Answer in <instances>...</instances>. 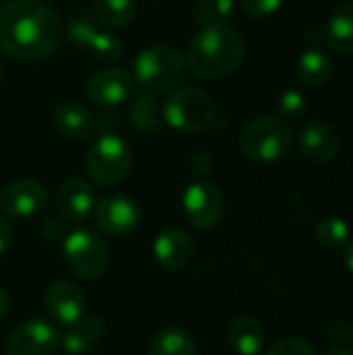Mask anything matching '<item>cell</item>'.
<instances>
[{
    "label": "cell",
    "mask_w": 353,
    "mask_h": 355,
    "mask_svg": "<svg viewBox=\"0 0 353 355\" xmlns=\"http://www.w3.org/2000/svg\"><path fill=\"white\" fill-rule=\"evenodd\" d=\"M150 355H196V339L181 327H166L154 335Z\"/></svg>",
    "instance_id": "603a6c76"
},
{
    "label": "cell",
    "mask_w": 353,
    "mask_h": 355,
    "mask_svg": "<svg viewBox=\"0 0 353 355\" xmlns=\"http://www.w3.org/2000/svg\"><path fill=\"white\" fill-rule=\"evenodd\" d=\"M62 256L67 266L79 279L102 277L110 262V250L106 241L89 229L71 231L62 241Z\"/></svg>",
    "instance_id": "52a82bcc"
},
{
    "label": "cell",
    "mask_w": 353,
    "mask_h": 355,
    "mask_svg": "<svg viewBox=\"0 0 353 355\" xmlns=\"http://www.w3.org/2000/svg\"><path fill=\"white\" fill-rule=\"evenodd\" d=\"M281 4H283V0H241L246 15H250L252 19L273 17L281 8Z\"/></svg>",
    "instance_id": "4dcf8cb0"
},
{
    "label": "cell",
    "mask_w": 353,
    "mask_h": 355,
    "mask_svg": "<svg viewBox=\"0 0 353 355\" xmlns=\"http://www.w3.org/2000/svg\"><path fill=\"white\" fill-rule=\"evenodd\" d=\"M48 204L46 187L35 179H17L0 191V210L10 218H31Z\"/></svg>",
    "instance_id": "8fae6325"
},
{
    "label": "cell",
    "mask_w": 353,
    "mask_h": 355,
    "mask_svg": "<svg viewBox=\"0 0 353 355\" xmlns=\"http://www.w3.org/2000/svg\"><path fill=\"white\" fill-rule=\"evenodd\" d=\"M162 119L181 133H198L214 119V100L198 87H175L162 104Z\"/></svg>",
    "instance_id": "5b68a950"
},
{
    "label": "cell",
    "mask_w": 353,
    "mask_h": 355,
    "mask_svg": "<svg viewBox=\"0 0 353 355\" xmlns=\"http://www.w3.org/2000/svg\"><path fill=\"white\" fill-rule=\"evenodd\" d=\"M325 42L327 46L341 54L352 56L353 54V0L341 2L329 17L325 27Z\"/></svg>",
    "instance_id": "d6986e66"
},
{
    "label": "cell",
    "mask_w": 353,
    "mask_h": 355,
    "mask_svg": "<svg viewBox=\"0 0 353 355\" xmlns=\"http://www.w3.org/2000/svg\"><path fill=\"white\" fill-rule=\"evenodd\" d=\"M60 40L56 12L40 0H8L0 8V48L19 60L48 56Z\"/></svg>",
    "instance_id": "6da1fadb"
},
{
    "label": "cell",
    "mask_w": 353,
    "mask_h": 355,
    "mask_svg": "<svg viewBox=\"0 0 353 355\" xmlns=\"http://www.w3.org/2000/svg\"><path fill=\"white\" fill-rule=\"evenodd\" d=\"M235 8V0H198L196 2V21L202 25L225 23Z\"/></svg>",
    "instance_id": "484cf974"
},
{
    "label": "cell",
    "mask_w": 353,
    "mask_h": 355,
    "mask_svg": "<svg viewBox=\"0 0 353 355\" xmlns=\"http://www.w3.org/2000/svg\"><path fill=\"white\" fill-rule=\"evenodd\" d=\"M152 252L164 270H179L193 256V239L183 229H164L154 239Z\"/></svg>",
    "instance_id": "9a60e30c"
},
{
    "label": "cell",
    "mask_w": 353,
    "mask_h": 355,
    "mask_svg": "<svg viewBox=\"0 0 353 355\" xmlns=\"http://www.w3.org/2000/svg\"><path fill=\"white\" fill-rule=\"evenodd\" d=\"M227 341L237 355H260L266 343V333L256 318L237 316L227 329Z\"/></svg>",
    "instance_id": "ffe728a7"
},
{
    "label": "cell",
    "mask_w": 353,
    "mask_h": 355,
    "mask_svg": "<svg viewBox=\"0 0 353 355\" xmlns=\"http://www.w3.org/2000/svg\"><path fill=\"white\" fill-rule=\"evenodd\" d=\"M333 73V64L327 52H322L316 46L306 48L295 62V75L302 83L310 85V87H320L331 79Z\"/></svg>",
    "instance_id": "7402d4cb"
},
{
    "label": "cell",
    "mask_w": 353,
    "mask_h": 355,
    "mask_svg": "<svg viewBox=\"0 0 353 355\" xmlns=\"http://www.w3.org/2000/svg\"><path fill=\"white\" fill-rule=\"evenodd\" d=\"M316 241L327 250H337L350 239V227L341 216H325L316 225Z\"/></svg>",
    "instance_id": "d4e9b609"
},
{
    "label": "cell",
    "mask_w": 353,
    "mask_h": 355,
    "mask_svg": "<svg viewBox=\"0 0 353 355\" xmlns=\"http://www.w3.org/2000/svg\"><path fill=\"white\" fill-rule=\"evenodd\" d=\"M10 239H12V231H10V225L6 223V218L0 214V256L8 250L10 245Z\"/></svg>",
    "instance_id": "1f68e13d"
},
{
    "label": "cell",
    "mask_w": 353,
    "mask_h": 355,
    "mask_svg": "<svg viewBox=\"0 0 353 355\" xmlns=\"http://www.w3.org/2000/svg\"><path fill=\"white\" fill-rule=\"evenodd\" d=\"M87 50H89L96 58L106 60V62H112V60L121 58V54H123V42L119 40V35H114V33H110V31H98V33L92 37Z\"/></svg>",
    "instance_id": "83f0119b"
},
{
    "label": "cell",
    "mask_w": 353,
    "mask_h": 355,
    "mask_svg": "<svg viewBox=\"0 0 353 355\" xmlns=\"http://www.w3.org/2000/svg\"><path fill=\"white\" fill-rule=\"evenodd\" d=\"M96 33H98L96 21L83 12H77L67 21V35L75 48H87Z\"/></svg>",
    "instance_id": "4316f807"
},
{
    "label": "cell",
    "mask_w": 353,
    "mask_h": 355,
    "mask_svg": "<svg viewBox=\"0 0 353 355\" xmlns=\"http://www.w3.org/2000/svg\"><path fill=\"white\" fill-rule=\"evenodd\" d=\"M106 335V322L98 316H83L60 333V349L67 355L87 354Z\"/></svg>",
    "instance_id": "ac0fdd59"
},
{
    "label": "cell",
    "mask_w": 353,
    "mask_h": 355,
    "mask_svg": "<svg viewBox=\"0 0 353 355\" xmlns=\"http://www.w3.org/2000/svg\"><path fill=\"white\" fill-rule=\"evenodd\" d=\"M8 306H10V300H8L6 291H2V289H0V318H4V316H6Z\"/></svg>",
    "instance_id": "d590c367"
},
{
    "label": "cell",
    "mask_w": 353,
    "mask_h": 355,
    "mask_svg": "<svg viewBox=\"0 0 353 355\" xmlns=\"http://www.w3.org/2000/svg\"><path fill=\"white\" fill-rule=\"evenodd\" d=\"M246 56V44L239 31L227 23L204 25L187 48V67L204 79L231 75Z\"/></svg>",
    "instance_id": "7a4b0ae2"
},
{
    "label": "cell",
    "mask_w": 353,
    "mask_h": 355,
    "mask_svg": "<svg viewBox=\"0 0 353 355\" xmlns=\"http://www.w3.org/2000/svg\"><path fill=\"white\" fill-rule=\"evenodd\" d=\"M298 144H300L302 154L308 160L318 162V164L335 160V156L339 154V146H341L337 131L331 125L320 123V121H312L304 125V129L298 135Z\"/></svg>",
    "instance_id": "5bb4252c"
},
{
    "label": "cell",
    "mask_w": 353,
    "mask_h": 355,
    "mask_svg": "<svg viewBox=\"0 0 353 355\" xmlns=\"http://www.w3.org/2000/svg\"><path fill=\"white\" fill-rule=\"evenodd\" d=\"M96 206L94 191L83 179H69L56 191V210L69 223H81Z\"/></svg>",
    "instance_id": "2e32d148"
},
{
    "label": "cell",
    "mask_w": 353,
    "mask_h": 355,
    "mask_svg": "<svg viewBox=\"0 0 353 355\" xmlns=\"http://www.w3.org/2000/svg\"><path fill=\"white\" fill-rule=\"evenodd\" d=\"M277 112H279V119H283L285 123L300 121L308 112V100L302 92L287 89L277 100Z\"/></svg>",
    "instance_id": "f1b7e54d"
},
{
    "label": "cell",
    "mask_w": 353,
    "mask_h": 355,
    "mask_svg": "<svg viewBox=\"0 0 353 355\" xmlns=\"http://www.w3.org/2000/svg\"><path fill=\"white\" fill-rule=\"evenodd\" d=\"M87 173L104 187L119 185L131 171L133 154L129 144L117 133H102L87 152Z\"/></svg>",
    "instance_id": "8992f818"
},
{
    "label": "cell",
    "mask_w": 353,
    "mask_h": 355,
    "mask_svg": "<svg viewBox=\"0 0 353 355\" xmlns=\"http://www.w3.org/2000/svg\"><path fill=\"white\" fill-rule=\"evenodd\" d=\"M46 310L60 327H71L85 316V295L71 281H54L46 291Z\"/></svg>",
    "instance_id": "4fadbf2b"
},
{
    "label": "cell",
    "mask_w": 353,
    "mask_h": 355,
    "mask_svg": "<svg viewBox=\"0 0 353 355\" xmlns=\"http://www.w3.org/2000/svg\"><path fill=\"white\" fill-rule=\"evenodd\" d=\"M268 355H316L312 345L308 341H304L302 337H283L279 339Z\"/></svg>",
    "instance_id": "f546056e"
},
{
    "label": "cell",
    "mask_w": 353,
    "mask_h": 355,
    "mask_svg": "<svg viewBox=\"0 0 353 355\" xmlns=\"http://www.w3.org/2000/svg\"><path fill=\"white\" fill-rule=\"evenodd\" d=\"M52 123H54V129L62 137L75 139V141L87 139L96 129V119H94L92 110L79 102H73V100L60 102L54 108Z\"/></svg>",
    "instance_id": "e0dca14e"
},
{
    "label": "cell",
    "mask_w": 353,
    "mask_h": 355,
    "mask_svg": "<svg viewBox=\"0 0 353 355\" xmlns=\"http://www.w3.org/2000/svg\"><path fill=\"white\" fill-rule=\"evenodd\" d=\"M181 204H183L185 218L198 229L218 227L225 216V210H227L225 193L221 191L218 185H214L212 181H206V179L193 181L183 191Z\"/></svg>",
    "instance_id": "ba28073f"
},
{
    "label": "cell",
    "mask_w": 353,
    "mask_h": 355,
    "mask_svg": "<svg viewBox=\"0 0 353 355\" xmlns=\"http://www.w3.org/2000/svg\"><path fill=\"white\" fill-rule=\"evenodd\" d=\"M129 121L133 129H137L144 135L158 133L162 129L164 119H162V108L156 100V94L141 89L137 96H133L131 106H129Z\"/></svg>",
    "instance_id": "44dd1931"
},
{
    "label": "cell",
    "mask_w": 353,
    "mask_h": 355,
    "mask_svg": "<svg viewBox=\"0 0 353 355\" xmlns=\"http://www.w3.org/2000/svg\"><path fill=\"white\" fill-rule=\"evenodd\" d=\"M325 355H353L352 347H347L345 343H335L333 347H329Z\"/></svg>",
    "instance_id": "836d02e7"
},
{
    "label": "cell",
    "mask_w": 353,
    "mask_h": 355,
    "mask_svg": "<svg viewBox=\"0 0 353 355\" xmlns=\"http://www.w3.org/2000/svg\"><path fill=\"white\" fill-rule=\"evenodd\" d=\"M343 262L347 266V270L353 275V239L345 243V252H343Z\"/></svg>",
    "instance_id": "e575fe53"
},
{
    "label": "cell",
    "mask_w": 353,
    "mask_h": 355,
    "mask_svg": "<svg viewBox=\"0 0 353 355\" xmlns=\"http://www.w3.org/2000/svg\"><path fill=\"white\" fill-rule=\"evenodd\" d=\"M331 337H333V339H350L353 343V324L345 327L343 322H335V324L331 327Z\"/></svg>",
    "instance_id": "d6a6232c"
},
{
    "label": "cell",
    "mask_w": 353,
    "mask_h": 355,
    "mask_svg": "<svg viewBox=\"0 0 353 355\" xmlns=\"http://www.w3.org/2000/svg\"><path fill=\"white\" fill-rule=\"evenodd\" d=\"M85 96L100 108H112L133 98V77L117 67L102 69L85 83Z\"/></svg>",
    "instance_id": "7c38bea8"
},
{
    "label": "cell",
    "mask_w": 353,
    "mask_h": 355,
    "mask_svg": "<svg viewBox=\"0 0 353 355\" xmlns=\"http://www.w3.org/2000/svg\"><path fill=\"white\" fill-rule=\"evenodd\" d=\"M239 148L254 162H277L291 152L293 129L279 116H258L241 129Z\"/></svg>",
    "instance_id": "277c9868"
},
{
    "label": "cell",
    "mask_w": 353,
    "mask_h": 355,
    "mask_svg": "<svg viewBox=\"0 0 353 355\" xmlns=\"http://www.w3.org/2000/svg\"><path fill=\"white\" fill-rule=\"evenodd\" d=\"M139 206L129 196L112 193L94 206V220L98 229L112 237H125L139 225Z\"/></svg>",
    "instance_id": "30bf717a"
},
{
    "label": "cell",
    "mask_w": 353,
    "mask_h": 355,
    "mask_svg": "<svg viewBox=\"0 0 353 355\" xmlns=\"http://www.w3.org/2000/svg\"><path fill=\"white\" fill-rule=\"evenodd\" d=\"M2 77H4V71H2V62H0V85H2Z\"/></svg>",
    "instance_id": "8d00e7d4"
},
{
    "label": "cell",
    "mask_w": 353,
    "mask_h": 355,
    "mask_svg": "<svg viewBox=\"0 0 353 355\" xmlns=\"http://www.w3.org/2000/svg\"><path fill=\"white\" fill-rule=\"evenodd\" d=\"M60 347V333L44 318H31L12 329L6 339V355H54Z\"/></svg>",
    "instance_id": "9c48e42d"
},
{
    "label": "cell",
    "mask_w": 353,
    "mask_h": 355,
    "mask_svg": "<svg viewBox=\"0 0 353 355\" xmlns=\"http://www.w3.org/2000/svg\"><path fill=\"white\" fill-rule=\"evenodd\" d=\"M94 12L102 25L110 29H121L133 23L137 15V2L135 0H96Z\"/></svg>",
    "instance_id": "cb8c5ba5"
},
{
    "label": "cell",
    "mask_w": 353,
    "mask_h": 355,
    "mask_svg": "<svg viewBox=\"0 0 353 355\" xmlns=\"http://www.w3.org/2000/svg\"><path fill=\"white\" fill-rule=\"evenodd\" d=\"M187 60L173 44H154L144 48L133 62V81L144 92H173L185 77Z\"/></svg>",
    "instance_id": "3957f363"
}]
</instances>
